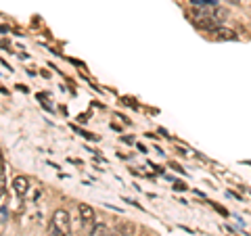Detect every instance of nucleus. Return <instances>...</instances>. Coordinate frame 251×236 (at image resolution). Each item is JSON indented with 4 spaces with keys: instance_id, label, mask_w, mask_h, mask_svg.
Segmentation results:
<instances>
[{
    "instance_id": "3",
    "label": "nucleus",
    "mask_w": 251,
    "mask_h": 236,
    "mask_svg": "<svg viewBox=\"0 0 251 236\" xmlns=\"http://www.w3.org/2000/svg\"><path fill=\"white\" fill-rule=\"evenodd\" d=\"M13 190L17 196H25L27 190H29V180L25 176H17L13 180Z\"/></svg>"
},
{
    "instance_id": "9",
    "label": "nucleus",
    "mask_w": 251,
    "mask_h": 236,
    "mask_svg": "<svg viewBox=\"0 0 251 236\" xmlns=\"http://www.w3.org/2000/svg\"><path fill=\"white\" fill-rule=\"evenodd\" d=\"M69 236H72V234H69Z\"/></svg>"
},
{
    "instance_id": "7",
    "label": "nucleus",
    "mask_w": 251,
    "mask_h": 236,
    "mask_svg": "<svg viewBox=\"0 0 251 236\" xmlns=\"http://www.w3.org/2000/svg\"><path fill=\"white\" fill-rule=\"evenodd\" d=\"M174 190H186V184L184 182H176L174 184Z\"/></svg>"
},
{
    "instance_id": "8",
    "label": "nucleus",
    "mask_w": 251,
    "mask_h": 236,
    "mask_svg": "<svg viewBox=\"0 0 251 236\" xmlns=\"http://www.w3.org/2000/svg\"><path fill=\"white\" fill-rule=\"evenodd\" d=\"M228 4H232V6H237V4H241V0H226Z\"/></svg>"
},
{
    "instance_id": "1",
    "label": "nucleus",
    "mask_w": 251,
    "mask_h": 236,
    "mask_svg": "<svg viewBox=\"0 0 251 236\" xmlns=\"http://www.w3.org/2000/svg\"><path fill=\"white\" fill-rule=\"evenodd\" d=\"M69 234H72V217H69L65 209H57L50 219L49 236H69Z\"/></svg>"
},
{
    "instance_id": "6",
    "label": "nucleus",
    "mask_w": 251,
    "mask_h": 236,
    "mask_svg": "<svg viewBox=\"0 0 251 236\" xmlns=\"http://www.w3.org/2000/svg\"><path fill=\"white\" fill-rule=\"evenodd\" d=\"M90 236H111V230L105 226V224H94L92 230H90Z\"/></svg>"
},
{
    "instance_id": "4",
    "label": "nucleus",
    "mask_w": 251,
    "mask_h": 236,
    "mask_svg": "<svg viewBox=\"0 0 251 236\" xmlns=\"http://www.w3.org/2000/svg\"><path fill=\"white\" fill-rule=\"evenodd\" d=\"M77 211H80V219L84 226H90L94 222V209L90 205H86V203H80L77 205Z\"/></svg>"
},
{
    "instance_id": "2",
    "label": "nucleus",
    "mask_w": 251,
    "mask_h": 236,
    "mask_svg": "<svg viewBox=\"0 0 251 236\" xmlns=\"http://www.w3.org/2000/svg\"><path fill=\"white\" fill-rule=\"evenodd\" d=\"M207 34L214 38V40H228V42H234V40H239V36H237V31H232L228 27H214L211 31H207Z\"/></svg>"
},
{
    "instance_id": "5",
    "label": "nucleus",
    "mask_w": 251,
    "mask_h": 236,
    "mask_svg": "<svg viewBox=\"0 0 251 236\" xmlns=\"http://www.w3.org/2000/svg\"><path fill=\"white\" fill-rule=\"evenodd\" d=\"M136 232V228L134 224H130V222H120L115 226V230L111 232V236H134Z\"/></svg>"
}]
</instances>
